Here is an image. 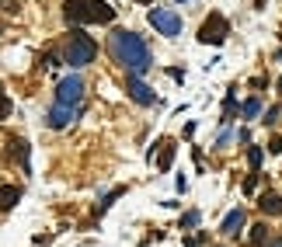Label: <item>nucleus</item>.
Masks as SVG:
<instances>
[{
  "mask_svg": "<svg viewBox=\"0 0 282 247\" xmlns=\"http://www.w3.org/2000/svg\"><path fill=\"white\" fill-rule=\"evenodd\" d=\"M258 188V174H247V181H244V191H247V195H251V191Z\"/></svg>",
  "mask_w": 282,
  "mask_h": 247,
  "instance_id": "19",
  "label": "nucleus"
},
{
  "mask_svg": "<svg viewBox=\"0 0 282 247\" xmlns=\"http://www.w3.org/2000/svg\"><path fill=\"white\" fill-rule=\"evenodd\" d=\"M7 115H11V97H7L4 84H0V118H7Z\"/></svg>",
  "mask_w": 282,
  "mask_h": 247,
  "instance_id": "16",
  "label": "nucleus"
},
{
  "mask_svg": "<svg viewBox=\"0 0 282 247\" xmlns=\"http://www.w3.org/2000/svg\"><path fill=\"white\" fill-rule=\"evenodd\" d=\"M140 4H153V0H140Z\"/></svg>",
  "mask_w": 282,
  "mask_h": 247,
  "instance_id": "22",
  "label": "nucleus"
},
{
  "mask_svg": "<svg viewBox=\"0 0 282 247\" xmlns=\"http://www.w3.org/2000/svg\"><path fill=\"white\" fill-rule=\"evenodd\" d=\"M112 53L119 59L122 66H129V73H146L150 66H153V59H150V49H146V42H143L136 32H112Z\"/></svg>",
  "mask_w": 282,
  "mask_h": 247,
  "instance_id": "1",
  "label": "nucleus"
},
{
  "mask_svg": "<svg viewBox=\"0 0 282 247\" xmlns=\"http://www.w3.org/2000/svg\"><path fill=\"white\" fill-rule=\"evenodd\" d=\"M11 153L18 157L21 171H32V164H28V143H24V139H11Z\"/></svg>",
  "mask_w": 282,
  "mask_h": 247,
  "instance_id": "10",
  "label": "nucleus"
},
{
  "mask_svg": "<svg viewBox=\"0 0 282 247\" xmlns=\"http://www.w3.org/2000/svg\"><path fill=\"white\" fill-rule=\"evenodd\" d=\"M150 24L167 38L182 35V18H178L174 11H167V7H153V11H150Z\"/></svg>",
  "mask_w": 282,
  "mask_h": 247,
  "instance_id": "5",
  "label": "nucleus"
},
{
  "mask_svg": "<svg viewBox=\"0 0 282 247\" xmlns=\"http://www.w3.org/2000/svg\"><path fill=\"white\" fill-rule=\"evenodd\" d=\"M125 91H129V97H133L136 105H153V101H157V97H153V91H150V87H146L136 73L125 77Z\"/></svg>",
  "mask_w": 282,
  "mask_h": 247,
  "instance_id": "7",
  "label": "nucleus"
},
{
  "mask_svg": "<svg viewBox=\"0 0 282 247\" xmlns=\"http://www.w3.org/2000/svg\"><path fill=\"white\" fill-rule=\"evenodd\" d=\"M262 212H268V216H282V195H275V191H268V195H262Z\"/></svg>",
  "mask_w": 282,
  "mask_h": 247,
  "instance_id": "9",
  "label": "nucleus"
},
{
  "mask_svg": "<svg viewBox=\"0 0 282 247\" xmlns=\"http://www.w3.org/2000/svg\"><path fill=\"white\" fill-rule=\"evenodd\" d=\"M247 160H251V171L258 174V167H262V150H258V146H251V150H247Z\"/></svg>",
  "mask_w": 282,
  "mask_h": 247,
  "instance_id": "15",
  "label": "nucleus"
},
{
  "mask_svg": "<svg viewBox=\"0 0 282 247\" xmlns=\"http://www.w3.org/2000/svg\"><path fill=\"white\" fill-rule=\"evenodd\" d=\"M98 56V45H94V38L84 35V32H70L66 42H63V59L70 63V66H87V63H94Z\"/></svg>",
  "mask_w": 282,
  "mask_h": 247,
  "instance_id": "3",
  "label": "nucleus"
},
{
  "mask_svg": "<svg viewBox=\"0 0 282 247\" xmlns=\"http://www.w3.org/2000/svg\"><path fill=\"white\" fill-rule=\"evenodd\" d=\"M279 94H282V77H279Z\"/></svg>",
  "mask_w": 282,
  "mask_h": 247,
  "instance_id": "21",
  "label": "nucleus"
},
{
  "mask_svg": "<svg viewBox=\"0 0 282 247\" xmlns=\"http://www.w3.org/2000/svg\"><path fill=\"white\" fill-rule=\"evenodd\" d=\"M241 112H244V118H254V115L262 112V101H258V97H247V101H244V108H241Z\"/></svg>",
  "mask_w": 282,
  "mask_h": 247,
  "instance_id": "14",
  "label": "nucleus"
},
{
  "mask_svg": "<svg viewBox=\"0 0 282 247\" xmlns=\"http://www.w3.org/2000/svg\"><path fill=\"white\" fill-rule=\"evenodd\" d=\"M81 115V108H70V105H53V112H49V126L53 129H66L73 118Z\"/></svg>",
  "mask_w": 282,
  "mask_h": 247,
  "instance_id": "8",
  "label": "nucleus"
},
{
  "mask_svg": "<svg viewBox=\"0 0 282 247\" xmlns=\"http://www.w3.org/2000/svg\"><path fill=\"white\" fill-rule=\"evenodd\" d=\"M63 14L70 24H108L115 21V7L105 0H66Z\"/></svg>",
  "mask_w": 282,
  "mask_h": 247,
  "instance_id": "2",
  "label": "nucleus"
},
{
  "mask_svg": "<svg viewBox=\"0 0 282 247\" xmlns=\"http://www.w3.org/2000/svg\"><path fill=\"white\" fill-rule=\"evenodd\" d=\"M265 237H268V230H265L262 223H258V227H251V244H262Z\"/></svg>",
  "mask_w": 282,
  "mask_h": 247,
  "instance_id": "17",
  "label": "nucleus"
},
{
  "mask_svg": "<svg viewBox=\"0 0 282 247\" xmlns=\"http://www.w3.org/2000/svg\"><path fill=\"white\" fill-rule=\"evenodd\" d=\"M174 150H178V146H174L171 139H164V143H161V157H157V167H161V171H171V160H174Z\"/></svg>",
  "mask_w": 282,
  "mask_h": 247,
  "instance_id": "11",
  "label": "nucleus"
},
{
  "mask_svg": "<svg viewBox=\"0 0 282 247\" xmlns=\"http://www.w3.org/2000/svg\"><path fill=\"white\" fill-rule=\"evenodd\" d=\"M244 227V209H234L230 212V216H226V219H223V233H237V230Z\"/></svg>",
  "mask_w": 282,
  "mask_h": 247,
  "instance_id": "13",
  "label": "nucleus"
},
{
  "mask_svg": "<svg viewBox=\"0 0 282 247\" xmlns=\"http://www.w3.org/2000/svg\"><path fill=\"white\" fill-rule=\"evenodd\" d=\"M21 199V188H14V185H4L0 188V209H14V202Z\"/></svg>",
  "mask_w": 282,
  "mask_h": 247,
  "instance_id": "12",
  "label": "nucleus"
},
{
  "mask_svg": "<svg viewBox=\"0 0 282 247\" xmlns=\"http://www.w3.org/2000/svg\"><path fill=\"white\" fill-rule=\"evenodd\" d=\"M182 227H199V212H185V219H182Z\"/></svg>",
  "mask_w": 282,
  "mask_h": 247,
  "instance_id": "18",
  "label": "nucleus"
},
{
  "mask_svg": "<svg viewBox=\"0 0 282 247\" xmlns=\"http://www.w3.org/2000/svg\"><path fill=\"white\" fill-rule=\"evenodd\" d=\"M81 94H84V80L73 73V77H66V80L60 84V91H56V105H70V108H77Z\"/></svg>",
  "mask_w": 282,
  "mask_h": 247,
  "instance_id": "6",
  "label": "nucleus"
},
{
  "mask_svg": "<svg viewBox=\"0 0 282 247\" xmlns=\"http://www.w3.org/2000/svg\"><path fill=\"white\" fill-rule=\"evenodd\" d=\"M268 150H272V153H282V139H279V136H272V143H268Z\"/></svg>",
  "mask_w": 282,
  "mask_h": 247,
  "instance_id": "20",
  "label": "nucleus"
},
{
  "mask_svg": "<svg viewBox=\"0 0 282 247\" xmlns=\"http://www.w3.org/2000/svg\"><path fill=\"white\" fill-rule=\"evenodd\" d=\"M226 35H230V24H226L223 14H209L199 28V42H206V45H223Z\"/></svg>",
  "mask_w": 282,
  "mask_h": 247,
  "instance_id": "4",
  "label": "nucleus"
}]
</instances>
